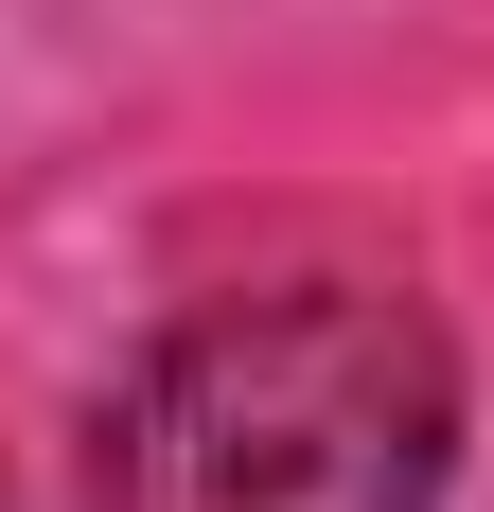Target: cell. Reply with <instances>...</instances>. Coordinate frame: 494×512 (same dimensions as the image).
<instances>
[{
    "instance_id": "cell-1",
    "label": "cell",
    "mask_w": 494,
    "mask_h": 512,
    "mask_svg": "<svg viewBox=\"0 0 494 512\" xmlns=\"http://www.w3.org/2000/svg\"><path fill=\"white\" fill-rule=\"evenodd\" d=\"M459 354L389 283H265L142 354L89 512H442Z\"/></svg>"
}]
</instances>
